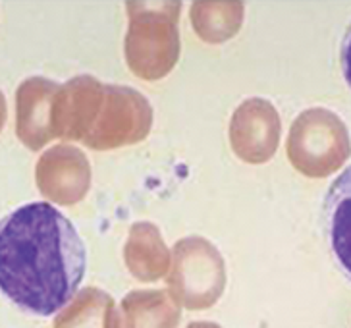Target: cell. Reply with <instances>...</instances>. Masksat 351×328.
I'll return each mask as SVG.
<instances>
[{
	"label": "cell",
	"mask_w": 351,
	"mask_h": 328,
	"mask_svg": "<svg viewBox=\"0 0 351 328\" xmlns=\"http://www.w3.org/2000/svg\"><path fill=\"white\" fill-rule=\"evenodd\" d=\"M87 249L72 220L47 201L0 220V292L23 313L52 317L82 286Z\"/></svg>",
	"instance_id": "6da1fadb"
},
{
	"label": "cell",
	"mask_w": 351,
	"mask_h": 328,
	"mask_svg": "<svg viewBox=\"0 0 351 328\" xmlns=\"http://www.w3.org/2000/svg\"><path fill=\"white\" fill-rule=\"evenodd\" d=\"M322 218L332 257L351 280V166L328 187L322 203Z\"/></svg>",
	"instance_id": "7a4b0ae2"
},
{
	"label": "cell",
	"mask_w": 351,
	"mask_h": 328,
	"mask_svg": "<svg viewBox=\"0 0 351 328\" xmlns=\"http://www.w3.org/2000/svg\"><path fill=\"white\" fill-rule=\"evenodd\" d=\"M340 64H341V73L346 78V82L351 87V25L343 35V41H341L340 49Z\"/></svg>",
	"instance_id": "3957f363"
}]
</instances>
